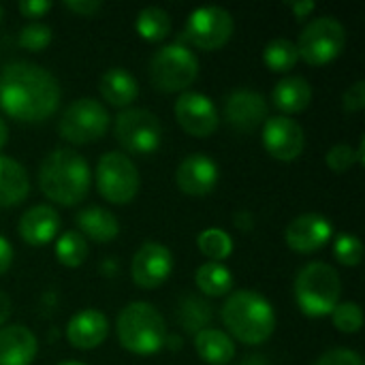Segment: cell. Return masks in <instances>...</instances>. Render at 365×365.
<instances>
[{"instance_id": "obj_40", "label": "cell", "mask_w": 365, "mask_h": 365, "mask_svg": "<svg viewBox=\"0 0 365 365\" xmlns=\"http://www.w3.org/2000/svg\"><path fill=\"white\" fill-rule=\"evenodd\" d=\"M289 9H291V13H293L297 19H304V17H308V15L317 9V4H314L312 0H304V2H291Z\"/></svg>"}, {"instance_id": "obj_32", "label": "cell", "mask_w": 365, "mask_h": 365, "mask_svg": "<svg viewBox=\"0 0 365 365\" xmlns=\"http://www.w3.org/2000/svg\"><path fill=\"white\" fill-rule=\"evenodd\" d=\"M51 38H53V32L43 21H30L17 32V45L24 47L26 51H32V53L47 49Z\"/></svg>"}, {"instance_id": "obj_24", "label": "cell", "mask_w": 365, "mask_h": 365, "mask_svg": "<svg viewBox=\"0 0 365 365\" xmlns=\"http://www.w3.org/2000/svg\"><path fill=\"white\" fill-rule=\"evenodd\" d=\"M28 192L30 180L26 167L15 158L0 154V210L19 205Z\"/></svg>"}, {"instance_id": "obj_13", "label": "cell", "mask_w": 365, "mask_h": 365, "mask_svg": "<svg viewBox=\"0 0 365 365\" xmlns=\"http://www.w3.org/2000/svg\"><path fill=\"white\" fill-rule=\"evenodd\" d=\"M261 141L272 158L282 163H293L304 154L306 133L297 120L289 115H274L265 120Z\"/></svg>"}, {"instance_id": "obj_5", "label": "cell", "mask_w": 365, "mask_h": 365, "mask_svg": "<svg viewBox=\"0 0 365 365\" xmlns=\"http://www.w3.org/2000/svg\"><path fill=\"white\" fill-rule=\"evenodd\" d=\"M295 302L297 308L310 319H323L334 312L340 304L342 280L329 263H308L299 269L295 284Z\"/></svg>"}, {"instance_id": "obj_8", "label": "cell", "mask_w": 365, "mask_h": 365, "mask_svg": "<svg viewBox=\"0 0 365 365\" xmlns=\"http://www.w3.org/2000/svg\"><path fill=\"white\" fill-rule=\"evenodd\" d=\"M109 109L96 98H77L62 111L58 133L73 145H88L103 139L109 130Z\"/></svg>"}, {"instance_id": "obj_34", "label": "cell", "mask_w": 365, "mask_h": 365, "mask_svg": "<svg viewBox=\"0 0 365 365\" xmlns=\"http://www.w3.org/2000/svg\"><path fill=\"white\" fill-rule=\"evenodd\" d=\"M334 257L344 267H357L364 257L361 240L353 233H340L334 242Z\"/></svg>"}, {"instance_id": "obj_36", "label": "cell", "mask_w": 365, "mask_h": 365, "mask_svg": "<svg viewBox=\"0 0 365 365\" xmlns=\"http://www.w3.org/2000/svg\"><path fill=\"white\" fill-rule=\"evenodd\" d=\"M342 107L346 113H359L365 107V81L359 79L353 86H349V90H344L342 94Z\"/></svg>"}, {"instance_id": "obj_17", "label": "cell", "mask_w": 365, "mask_h": 365, "mask_svg": "<svg viewBox=\"0 0 365 365\" xmlns=\"http://www.w3.org/2000/svg\"><path fill=\"white\" fill-rule=\"evenodd\" d=\"M218 180H220V171L216 160L201 152L186 156L175 169L178 188L190 197H205L214 192Z\"/></svg>"}, {"instance_id": "obj_26", "label": "cell", "mask_w": 365, "mask_h": 365, "mask_svg": "<svg viewBox=\"0 0 365 365\" xmlns=\"http://www.w3.org/2000/svg\"><path fill=\"white\" fill-rule=\"evenodd\" d=\"M197 289L207 297H225L233 289V274L222 263H203L195 274Z\"/></svg>"}, {"instance_id": "obj_43", "label": "cell", "mask_w": 365, "mask_h": 365, "mask_svg": "<svg viewBox=\"0 0 365 365\" xmlns=\"http://www.w3.org/2000/svg\"><path fill=\"white\" fill-rule=\"evenodd\" d=\"M58 365H86V364H81V361H64V364H58Z\"/></svg>"}, {"instance_id": "obj_41", "label": "cell", "mask_w": 365, "mask_h": 365, "mask_svg": "<svg viewBox=\"0 0 365 365\" xmlns=\"http://www.w3.org/2000/svg\"><path fill=\"white\" fill-rule=\"evenodd\" d=\"M11 312H13V304H11V297L6 295V293H2L0 291V327L9 321V317H11Z\"/></svg>"}, {"instance_id": "obj_44", "label": "cell", "mask_w": 365, "mask_h": 365, "mask_svg": "<svg viewBox=\"0 0 365 365\" xmlns=\"http://www.w3.org/2000/svg\"><path fill=\"white\" fill-rule=\"evenodd\" d=\"M2 17H4V9H2V4H0V21H2Z\"/></svg>"}, {"instance_id": "obj_27", "label": "cell", "mask_w": 365, "mask_h": 365, "mask_svg": "<svg viewBox=\"0 0 365 365\" xmlns=\"http://www.w3.org/2000/svg\"><path fill=\"white\" fill-rule=\"evenodd\" d=\"M173 21L171 15L160 6H145L137 13L135 30L148 43H160L171 34Z\"/></svg>"}, {"instance_id": "obj_7", "label": "cell", "mask_w": 365, "mask_h": 365, "mask_svg": "<svg viewBox=\"0 0 365 365\" xmlns=\"http://www.w3.org/2000/svg\"><path fill=\"white\" fill-rule=\"evenodd\" d=\"M94 182L98 195L111 205H128L141 188L137 165L124 152H107L98 158Z\"/></svg>"}, {"instance_id": "obj_29", "label": "cell", "mask_w": 365, "mask_h": 365, "mask_svg": "<svg viewBox=\"0 0 365 365\" xmlns=\"http://www.w3.org/2000/svg\"><path fill=\"white\" fill-rule=\"evenodd\" d=\"M297 60H299L297 47L289 38H274L263 49V62L274 73H289L291 68H295Z\"/></svg>"}, {"instance_id": "obj_31", "label": "cell", "mask_w": 365, "mask_h": 365, "mask_svg": "<svg viewBox=\"0 0 365 365\" xmlns=\"http://www.w3.org/2000/svg\"><path fill=\"white\" fill-rule=\"evenodd\" d=\"M364 139L357 148H353L349 143H338V145L329 148V152L325 154V165L334 173H346L355 165H364Z\"/></svg>"}, {"instance_id": "obj_18", "label": "cell", "mask_w": 365, "mask_h": 365, "mask_svg": "<svg viewBox=\"0 0 365 365\" xmlns=\"http://www.w3.org/2000/svg\"><path fill=\"white\" fill-rule=\"evenodd\" d=\"M109 336V319L96 308H86L71 317L66 325V340L77 351L98 349Z\"/></svg>"}, {"instance_id": "obj_25", "label": "cell", "mask_w": 365, "mask_h": 365, "mask_svg": "<svg viewBox=\"0 0 365 365\" xmlns=\"http://www.w3.org/2000/svg\"><path fill=\"white\" fill-rule=\"evenodd\" d=\"M195 351L207 365H229L235 357V342L222 329L205 327L195 336Z\"/></svg>"}, {"instance_id": "obj_30", "label": "cell", "mask_w": 365, "mask_h": 365, "mask_svg": "<svg viewBox=\"0 0 365 365\" xmlns=\"http://www.w3.org/2000/svg\"><path fill=\"white\" fill-rule=\"evenodd\" d=\"M197 248L199 252L212 261V263H222L231 257L233 252V240L227 231L222 229H205L197 237Z\"/></svg>"}, {"instance_id": "obj_39", "label": "cell", "mask_w": 365, "mask_h": 365, "mask_svg": "<svg viewBox=\"0 0 365 365\" xmlns=\"http://www.w3.org/2000/svg\"><path fill=\"white\" fill-rule=\"evenodd\" d=\"M11 263H13V246L0 235V276L9 272Z\"/></svg>"}, {"instance_id": "obj_21", "label": "cell", "mask_w": 365, "mask_h": 365, "mask_svg": "<svg viewBox=\"0 0 365 365\" xmlns=\"http://www.w3.org/2000/svg\"><path fill=\"white\" fill-rule=\"evenodd\" d=\"M77 231L94 244H109L120 235V222L113 212L101 205H88L75 216Z\"/></svg>"}, {"instance_id": "obj_35", "label": "cell", "mask_w": 365, "mask_h": 365, "mask_svg": "<svg viewBox=\"0 0 365 365\" xmlns=\"http://www.w3.org/2000/svg\"><path fill=\"white\" fill-rule=\"evenodd\" d=\"M312 365H364V359L351 349H331L323 353Z\"/></svg>"}, {"instance_id": "obj_15", "label": "cell", "mask_w": 365, "mask_h": 365, "mask_svg": "<svg viewBox=\"0 0 365 365\" xmlns=\"http://www.w3.org/2000/svg\"><path fill=\"white\" fill-rule=\"evenodd\" d=\"M173 272V255L167 246L158 242H145L139 246L130 261L133 282L143 291H154L163 287Z\"/></svg>"}, {"instance_id": "obj_33", "label": "cell", "mask_w": 365, "mask_h": 365, "mask_svg": "<svg viewBox=\"0 0 365 365\" xmlns=\"http://www.w3.org/2000/svg\"><path fill=\"white\" fill-rule=\"evenodd\" d=\"M331 323L342 334H357L364 325V312L357 302H342L329 314Z\"/></svg>"}, {"instance_id": "obj_42", "label": "cell", "mask_w": 365, "mask_h": 365, "mask_svg": "<svg viewBox=\"0 0 365 365\" xmlns=\"http://www.w3.org/2000/svg\"><path fill=\"white\" fill-rule=\"evenodd\" d=\"M6 141H9V126H6V122L0 118V154H2V148L6 145Z\"/></svg>"}, {"instance_id": "obj_1", "label": "cell", "mask_w": 365, "mask_h": 365, "mask_svg": "<svg viewBox=\"0 0 365 365\" xmlns=\"http://www.w3.org/2000/svg\"><path fill=\"white\" fill-rule=\"evenodd\" d=\"M60 83L34 62H11L0 73V109L21 124L49 120L60 105Z\"/></svg>"}, {"instance_id": "obj_9", "label": "cell", "mask_w": 365, "mask_h": 365, "mask_svg": "<svg viewBox=\"0 0 365 365\" xmlns=\"http://www.w3.org/2000/svg\"><path fill=\"white\" fill-rule=\"evenodd\" d=\"M299 58L310 66H325L334 62L346 47V30L344 26L331 17L323 15L312 19L299 34L295 43Z\"/></svg>"}, {"instance_id": "obj_2", "label": "cell", "mask_w": 365, "mask_h": 365, "mask_svg": "<svg viewBox=\"0 0 365 365\" xmlns=\"http://www.w3.org/2000/svg\"><path fill=\"white\" fill-rule=\"evenodd\" d=\"M38 188L56 205L73 207L81 203L92 184L88 160L71 148L51 150L38 165Z\"/></svg>"}, {"instance_id": "obj_38", "label": "cell", "mask_w": 365, "mask_h": 365, "mask_svg": "<svg viewBox=\"0 0 365 365\" xmlns=\"http://www.w3.org/2000/svg\"><path fill=\"white\" fill-rule=\"evenodd\" d=\"M17 11H19L24 17L36 21V19L45 17V15L51 11V2H49V0H24V2L17 4Z\"/></svg>"}, {"instance_id": "obj_22", "label": "cell", "mask_w": 365, "mask_h": 365, "mask_svg": "<svg viewBox=\"0 0 365 365\" xmlns=\"http://www.w3.org/2000/svg\"><path fill=\"white\" fill-rule=\"evenodd\" d=\"M98 90H101L103 101L109 107L128 109L139 96V81L135 79V75L130 71H126L122 66H113L101 75Z\"/></svg>"}, {"instance_id": "obj_20", "label": "cell", "mask_w": 365, "mask_h": 365, "mask_svg": "<svg viewBox=\"0 0 365 365\" xmlns=\"http://www.w3.org/2000/svg\"><path fill=\"white\" fill-rule=\"evenodd\" d=\"M38 353L36 336L24 325L0 327V365H30Z\"/></svg>"}, {"instance_id": "obj_37", "label": "cell", "mask_w": 365, "mask_h": 365, "mask_svg": "<svg viewBox=\"0 0 365 365\" xmlns=\"http://www.w3.org/2000/svg\"><path fill=\"white\" fill-rule=\"evenodd\" d=\"M62 6L68 9L71 13L79 15V17H94L101 13L103 2L101 0H64Z\"/></svg>"}, {"instance_id": "obj_14", "label": "cell", "mask_w": 365, "mask_h": 365, "mask_svg": "<svg viewBox=\"0 0 365 365\" xmlns=\"http://www.w3.org/2000/svg\"><path fill=\"white\" fill-rule=\"evenodd\" d=\"M267 101L252 88H237L225 96L222 118L237 133H252L267 120Z\"/></svg>"}, {"instance_id": "obj_4", "label": "cell", "mask_w": 365, "mask_h": 365, "mask_svg": "<svg viewBox=\"0 0 365 365\" xmlns=\"http://www.w3.org/2000/svg\"><path fill=\"white\" fill-rule=\"evenodd\" d=\"M118 342L133 355H156L167 342L165 317L148 302H133L122 308L115 323Z\"/></svg>"}, {"instance_id": "obj_28", "label": "cell", "mask_w": 365, "mask_h": 365, "mask_svg": "<svg viewBox=\"0 0 365 365\" xmlns=\"http://www.w3.org/2000/svg\"><path fill=\"white\" fill-rule=\"evenodd\" d=\"M53 252H56V259L60 265L64 267H81L86 261H88V255H90V244L88 240L79 233V231H64L56 244H53Z\"/></svg>"}, {"instance_id": "obj_12", "label": "cell", "mask_w": 365, "mask_h": 365, "mask_svg": "<svg viewBox=\"0 0 365 365\" xmlns=\"http://www.w3.org/2000/svg\"><path fill=\"white\" fill-rule=\"evenodd\" d=\"M173 113L184 133L197 139H207L218 130L220 113L214 101L201 92H182L173 105Z\"/></svg>"}, {"instance_id": "obj_11", "label": "cell", "mask_w": 365, "mask_h": 365, "mask_svg": "<svg viewBox=\"0 0 365 365\" xmlns=\"http://www.w3.org/2000/svg\"><path fill=\"white\" fill-rule=\"evenodd\" d=\"M235 30L233 15L222 6H201L188 15L180 43H190L201 51L222 49Z\"/></svg>"}, {"instance_id": "obj_19", "label": "cell", "mask_w": 365, "mask_h": 365, "mask_svg": "<svg viewBox=\"0 0 365 365\" xmlns=\"http://www.w3.org/2000/svg\"><path fill=\"white\" fill-rule=\"evenodd\" d=\"M62 218L53 205L41 203L26 210L19 218L17 233L28 246H47L58 237Z\"/></svg>"}, {"instance_id": "obj_23", "label": "cell", "mask_w": 365, "mask_h": 365, "mask_svg": "<svg viewBox=\"0 0 365 365\" xmlns=\"http://www.w3.org/2000/svg\"><path fill=\"white\" fill-rule=\"evenodd\" d=\"M272 101H274L276 109L282 111V115L291 118L293 113H302L310 107L312 86L302 75H289L274 86Z\"/></svg>"}, {"instance_id": "obj_10", "label": "cell", "mask_w": 365, "mask_h": 365, "mask_svg": "<svg viewBox=\"0 0 365 365\" xmlns=\"http://www.w3.org/2000/svg\"><path fill=\"white\" fill-rule=\"evenodd\" d=\"M115 139L124 152L135 156H150L163 143V124L150 109L128 107L115 118Z\"/></svg>"}, {"instance_id": "obj_16", "label": "cell", "mask_w": 365, "mask_h": 365, "mask_svg": "<svg viewBox=\"0 0 365 365\" xmlns=\"http://www.w3.org/2000/svg\"><path fill=\"white\" fill-rule=\"evenodd\" d=\"M331 237H334L331 220L325 218L323 214H314V212L293 218L284 233L287 246L299 255H312V252L321 250L323 246H327L331 242Z\"/></svg>"}, {"instance_id": "obj_6", "label": "cell", "mask_w": 365, "mask_h": 365, "mask_svg": "<svg viewBox=\"0 0 365 365\" xmlns=\"http://www.w3.org/2000/svg\"><path fill=\"white\" fill-rule=\"evenodd\" d=\"M150 81L158 92H188L199 77V58L184 43L160 47L150 60Z\"/></svg>"}, {"instance_id": "obj_3", "label": "cell", "mask_w": 365, "mask_h": 365, "mask_svg": "<svg viewBox=\"0 0 365 365\" xmlns=\"http://www.w3.org/2000/svg\"><path fill=\"white\" fill-rule=\"evenodd\" d=\"M220 317L231 340H237L246 346L265 344L276 331L274 306L252 289L229 293Z\"/></svg>"}]
</instances>
